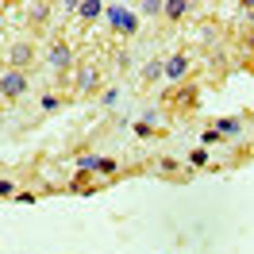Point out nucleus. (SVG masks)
Returning <instances> with one entry per match:
<instances>
[{"label": "nucleus", "instance_id": "nucleus-1", "mask_svg": "<svg viewBox=\"0 0 254 254\" xmlns=\"http://www.w3.org/2000/svg\"><path fill=\"white\" fill-rule=\"evenodd\" d=\"M23 93H27V73L23 69H4L0 73V96L4 100H19Z\"/></svg>", "mask_w": 254, "mask_h": 254}, {"label": "nucleus", "instance_id": "nucleus-2", "mask_svg": "<svg viewBox=\"0 0 254 254\" xmlns=\"http://www.w3.org/2000/svg\"><path fill=\"white\" fill-rule=\"evenodd\" d=\"M47 58H50V65H54L58 73H69V69H73V47H69L65 39H54V43H50Z\"/></svg>", "mask_w": 254, "mask_h": 254}, {"label": "nucleus", "instance_id": "nucleus-3", "mask_svg": "<svg viewBox=\"0 0 254 254\" xmlns=\"http://www.w3.org/2000/svg\"><path fill=\"white\" fill-rule=\"evenodd\" d=\"M31 62H35V43L19 39V43L8 47V69H23V73H27V65H31Z\"/></svg>", "mask_w": 254, "mask_h": 254}, {"label": "nucleus", "instance_id": "nucleus-4", "mask_svg": "<svg viewBox=\"0 0 254 254\" xmlns=\"http://www.w3.org/2000/svg\"><path fill=\"white\" fill-rule=\"evenodd\" d=\"M162 73L174 81V85H181V81H185V73H189V54H174V58L166 62V69H162Z\"/></svg>", "mask_w": 254, "mask_h": 254}, {"label": "nucleus", "instance_id": "nucleus-5", "mask_svg": "<svg viewBox=\"0 0 254 254\" xmlns=\"http://www.w3.org/2000/svg\"><path fill=\"white\" fill-rule=\"evenodd\" d=\"M189 12H192L189 0H166V4H162V16L170 19V23H181V19L189 16Z\"/></svg>", "mask_w": 254, "mask_h": 254}, {"label": "nucleus", "instance_id": "nucleus-6", "mask_svg": "<svg viewBox=\"0 0 254 254\" xmlns=\"http://www.w3.org/2000/svg\"><path fill=\"white\" fill-rule=\"evenodd\" d=\"M93 89H96V65H93V62H85V65L77 69V93L89 96Z\"/></svg>", "mask_w": 254, "mask_h": 254}, {"label": "nucleus", "instance_id": "nucleus-7", "mask_svg": "<svg viewBox=\"0 0 254 254\" xmlns=\"http://www.w3.org/2000/svg\"><path fill=\"white\" fill-rule=\"evenodd\" d=\"M50 12H54V4H47V0H43V4H31L27 23H31V27H47V23H50Z\"/></svg>", "mask_w": 254, "mask_h": 254}, {"label": "nucleus", "instance_id": "nucleus-8", "mask_svg": "<svg viewBox=\"0 0 254 254\" xmlns=\"http://www.w3.org/2000/svg\"><path fill=\"white\" fill-rule=\"evenodd\" d=\"M170 100H174L177 108H189V104H196V85H181L177 93H170Z\"/></svg>", "mask_w": 254, "mask_h": 254}, {"label": "nucleus", "instance_id": "nucleus-9", "mask_svg": "<svg viewBox=\"0 0 254 254\" xmlns=\"http://www.w3.org/2000/svg\"><path fill=\"white\" fill-rule=\"evenodd\" d=\"M100 0H85V4H77V16L85 19V23H93V19H100Z\"/></svg>", "mask_w": 254, "mask_h": 254}, {"label": "nucleus", "instance_id": "nucleus-10", "mask_svg": "<svg viewBox=\"0 0 254 254\" xmlns=\"http://www.w3.org/2000/svg\"><path fill=\"white\" fill-rule=\"evenodd\" d=\"M8 196H19V192H16V181L0 177V200H8Z\"/></svg>", "mask_w": 254, "mask_h": 254}, {"label": "nucleus", "instance_id": "nucleus-11", "mask_svg": "<svg viewBox=\"0 0 254 254\" xmlns=\"http://www.w3.org/2000/svg\"><path fill=\"white\" fill-rule=\"evenodd\" d=\"M58 108H62V96H58V93L43 96V112H58Z\"/></svg>", "mask_w": 254, "mask_h": 254}, {"label": "nucleus", "instance_id": "nucleus-12", "mask_svg": "<svg viewBox=\"0 0 254 254\" xmlns=\"http://www.w3.org/2000/svg\"><path fill=\"white\" fill-rule=\"evenodd\" d=\"M143 12H146V16H162V4H158V0H146Z\"/></svg>", "mask_w": 254, "mask_h": 254}, {"label": "nucleus", "instance_id": "nucleus-13", "mask_svg": "<svg viewBox=\"0 0 254 254\" xmlns=\"http://www.w3.org/2000/svg\"><path fill=\"white\" fill-rule=\"evenodd\" d=\"M158 69H166V65H158V62H150V65H146V81H154V77H158Z\"/></svg>", "mask_w": 254, "mask_h": 254}]
</instances>
